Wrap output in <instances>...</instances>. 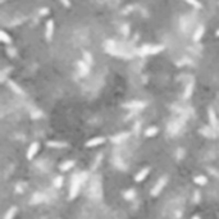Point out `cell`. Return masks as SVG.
<instances>
[{
    "label": "cell",
    "instance_id": "obj_13",
    "mask_svg": "<svg viewBox=\"0 0 219 219\" xmlns=\"http://www.w3.org/2000/svg\"><path fill=\"white\" fill-rule=\"evenodd\" d=\"M46 145L49 147H54V149H64L68 146L67 142H63V141H48Z\"/></svg>",
    "mask_w": 219,
    "mask_h": 219
},
{
    "label": "cell",
    "instance_id": "obj_6",
    "mask_svg": "<svg viewBox=\"0 0 219 219\" xmlns=\"http://www.w3.org/2000/svg\"><path fill=\"white\" fill-rule=\"evenodd\" d=\"M204 33H205V27H204L202 24L197 26V27H196V30L194 31V35H192V38H194L195 43H199V41L202 38Z\"/></svg>",
    "mask_w": 219,
    "mask_h": 219
},
{
    "label": "cell",
    "instance_id": "obj_7",
    "mask_svg": "<svg viewBox=\"0 0 219 219\" xmlns=\"http://www.w3.org/2000/svg\"><path fill=\"white\" fill-rule=\"evenodd\" d=\"M38 142H33V144H31V146L28 147V150H27V159L28 160H32L33 158H35V155H36V153L38 151Z\"/></svg>",
    "mask_w": 219,
    "mask_h": 219
},
{
    "label": "cell",
    "instance_id": "obj_20",
    "mask_svg": "<svg viewBox=\"0 0 219 219\" xmlns=\"http://www.w3.org/2000/svg\"><path fill=\"white\" fill-rule=\"evenodd\" d=\"M16 213H17V208H16V206H12V208L7 211L4 219H13V218H14V215H16Z\"/></svg>",
    "mask_w": 219,
    "mask_h": 219
},
{
    "label": "cell",
    "instance_id": "obj_22",
    "mask_svg": "<svg viewBox=\"0 0 219 219\" xmlns=\"http://www.w3.org/2000/svg\"><path fill=\"white\" fill-rule=\"evenodd\" d=\"M82 60H85V62H86L89 65H91V64H92V57L90 55V54H89L87 51H85V53H84V59H82Z\"/></svg>",
    "mask_w": 219,
    "mask_h": 219
},
{
    "label": "cell",
    "instance_id": "obj_23",
    "mask_svg": "<svg viewBox=\"0 0 219 219\" xmlns=\"http://www.w3.org/2000/svg\"><path fill=\"white\" fill-rule=\"evenodd\" d=\"M122 33H123V36H125V37H127L130 35V26L128 24H123L122 26Z\"/></svg>",
    "mask_w": 219,
    "mask_h": 219
},
{
    "label": "cell",
    "instance_id": "obj_31",
    "mask_svg": "<svg viewBox=\"0 0 219 219\" xmlns=\"http://www.w3.org/2000/svg\"><path fill=\"white\" fill-rule=\"evenodd\" d=\"M215 35H216V36L219 37V30H216V32H215Z\"/></svg>",
    "mask_w": 219,
    "mask_h": 219
},
{
    "label": "cell",
    "instance_id": "obj_8",
    "mask_svg": "<svg viewBox=\"0 0 219 219\" xmlns=\"http://www.w3.org/2000/svg\"><path fill=\"white\" fill-rule=\"evenodd\" d=\"M209 120H210V125H211V128H219V122H218V118L215 115V112L211 108H209Z\"/></svg>",
    "mask_w": 219,
    "mask_h": 219
},
{
    "label": "cell",
    "instance_id": "obj_15",
    "mask_svg": "<svg viewBox=\"0 0 219 219\" xmlns=\"http://www.w3.org/2000/svg\"><path fill=\"white\" fill-rule=\"evenodd\" d=\"M0 40H2V43H4V44H7V45H10L12 44V36L10 35H8L5 31H2L0 32Z\"/></svg>",
    "mask_w": 219,
    "mask_h": 219
},
{
    "label": "cell",
    "instance_id": "obj_21",
    "mask_svg": "<svg viewBox=\"0 0 219 219\" xmlns=\"http://www.w3.org/2000/svg\"><path fill=\"white\" fill-rule=\"evenodd\" d=\"M158 133V128L156 127H150L145 131V135L147 136V137H151V136H155Z\"/></svg>",
    "mask_w": 219,
    "mask_h": 219
},
{
    "label": "cell",
    "instance_id": "obj_9",
    "mask_svg": "<svg viewBox=\"0 0 219 219\" xmlns=\"http://www.w3.org/2000/svg\"><path fill=\"white\" fill-rule=\"evenodd\" d=\"M78 69H79V74L81 76H86V74H89L90 65L85 60H79L78 62Z\"/></svg>",
    "mask_w": 219,
    "mask_h": 219
},
{
    "label": "cell",
    "instance_id": "obj_5",
    "mask_svg": "<svg viewBox=\"0 0 219 219\" xmlns=\"http://www.w3.org/2000/svg\"><path fill=\"white\" fill-rule=\"evenodd\" d=\"M145 105H146V103H144V101L135 100V101L126 103L125 105H123V108H126V109H133V110H136V109H144Z\"/></svg>",
    "mask_w": 219,
    "mask_h": 219
},
{
    "label": "cell",
    "instance_id": "obj_12",
    "mask_svg": "<svg viewBox=\"0 0 219 219\" xmlns=\"http://www.w3.org/2000/svg\"><path fill=\"white\" fill-rule=\"evenodd\" d=\"M149 172H150V169L149 168H144V169H141L137 174H136V182H142L146 177H147V174H149Z\"/></svg>",
    "mask_w": 219,
    "mask_h": 219
},
{
    "label": "cell",
    "instance_id": "obj_28",
    "mask_svg": "<svg viewBox=\"0 0 219 219\" xmlns=\"http://www.w3.org/2000/svg\"><path fill=\"white\" fill-rule=\"evenodd\" d=\"M60 3H62L64 7H67V8L71 7V2H69V0H60Z\"/></svg>",
    "mask_w": 219,
    "mask_h": 219
},
{
    "label": "cell",
    "instance_id": "obj_1",
    "mask_svg": "<svg viewBox=\"0 0 219 219\" xmlns=\"http://www.w3.org/2000/svg\"><path fill=\"white\" fill-rule=\"evenodd\" d=\"M164 49L163 45H142L139 49L140 55H153V54H158Z\"/></svg>",
    "mask_w": 219,
    "mask_h": 219
},
{
    "label": "cell",
    "instance_id": "obj_4",
    "mask_svg": "<svg viewBox=\"0 0 219 219\" xmlns=\"http://www.w3.org/2000/svg\"><path fill=\"white\" fill-rule=\"evenodd\" d=\"M166 183H167V178H166V177H161V178L159 180V182L154 186V188L151 191V195L153 196H158L160 194V191L164 188V186H166Z\"/></svg>",
    "mask_w": 219,
    "mask_h": 219
},
{
    "label": "cell",
    "instance_id": "obj_10",
    "mask_svg": "<svg viewBox=\"0 0 219 219\" xmlns=\"http://www.w3.org/2000/svg\"><path fill=\"white\" fill-rule=\"evenodd\" d=\"M103 142H105L104 137H94V139H91L86 142V147H95L98 145H101Z\"/></svg>",
    "mask_w": 219,
    "mask_h": 219
},
{
    "label": "cell",
    "instance_id": "obj_18",
    "mask_svg": "<svg viewBox=\"0 0 219 219\" xmlns=\"http://www.w3.org/2000/svg\"><path fill=\"white\" fill-rule=\"evenodd\" d=\"M128 137V133H119L117 136H114V137H112V141L113 142H120L123 140H126Z\"/></svg>",
    "mask_w": 219,
    "mask_h": 219
},
{
    "label": "cell",
    "instance_id": "obj_11",
    "mask_svg": "<svg viewBox=\"0 0 219 219\" xmlns=\"http://www.w3.org/2000/svg\"><path fill=\"white\" fill-rule=\"evenodd\" d=\"M8 87L12 90V91H14L16 94H18V95H24V91L22 90V87L21 86H18L16 82H13V81H8Z\"/></svg>",
    "mask_w": 219,
    "mask_h": 219
},
{
    "label": "cell",
    "instance_id": "obj_16",
    "mask_svg": "<svg viewBox=\"0 0 219 219\" xmlns=\"http://www.w3.org/2000/svg\"><path fill=\"white\" fill-rule=\"evenodd\" d=\"M73 166H74V161L73 160H68V161L62 163L59 166V168H60V171H68V169H71Z\"/></svg>",
    "mask_w": 219,
    "mask_h": 219
},
{
    "label": "cell",
    "instance_id": "obj_26",
    "mask_svg": "<svg viewBox=\"0 0 219 219\" xmlns=\"http://www.w3.org/2000/svg\"><path fill=\"white\" fill-rule=\"evenodd\" d=\"M7 54H8V55L9 57H16V49H10V48H8L7 49Z\"/></svg>",
    "mask_w": 219,
    "mask_h": 219
},
{
    "label": "cell",
    "instance_id": "obj_30",
    "mask_svg": "<svg viewBox=\"0 0 219 219\" xmlns=\"http://www.w3.org/2000/svg\"><path fill=\"white\" fill-rule=\"evenodd\" d=\"M191 219H200V216H199V215H195V216H192Z\"/></svg>",
    "mask_w": 219,
    "mask_h": 219
},
{
    "label": "cell",
    "instance_id": "obj_14",
    "mask_svg": "<svg viewBox=\"0 0 219 219\" xmlns=\"http://www.w3.org/2000/svg\"><path fill=\"white\" fill-rule=\"evenodd\" d=\"M192 91H194V82L191 81L190 84H187V86H186V89H185L183 98H185V99H190L191 95H192Z\"/></svg>",
    "mask_w": 219,
    "mask_h": 219
},
{
    "label": "cell",
    "instance_id": "obj_3",
    "mask_svg": "<svg viewBox=\"0 0 219 219\" xmlns=\"http://www.w3.org/2000/svg\"><path fill=\"white\" fill-rule=\"evenodd\" d=\"M54 28H55V24H54V21L53 19H49L46 22V30H45V37L48 41H51L53 40V36H54Z\"/></svg>",
    "mask_w": 219,
    "mask_h": 219
},
{
    "label": "cell",
    "instance_id": "obj_17",
    "mask_svg": "<svg viewBox=\"0 0 219 219\" xmlns=\"http://www.w3.org/2000/svg\"><path fill=\"white\" fill-rule=\"evenodd\" d=\"M194 182H195L196 185L202 186V185H206L208 180H206V177H205V176H196L195 178H194Z\"/></svg>",
    "mask_w": 219,
    "mask_h": 219
},
{
    "label": "cell",
    "instance_id": "obj_19",
    "mask_svg": "<svg viewBox=\"0 0 219 219\" xmlns=\"http://www.w3.org/2000/svg\"><path fill=\"white\" fill-rule=\"evenodd\" d=\"M185 2L187 4H190L192 8H195V9H201L202 8V4L199 2V0H185Z\"/></svg>",
    "mask_w": 219,
    "mask_h": 219
},
{
    "label": "cell",
    "instance_id": "obj_25",
    "mask_svg": "<svg viewBox=\"0 0 219 219\" xmlns=\"http://www.w3.org/2000/svg\"><path fill=\"white\" fill-rule=\"evenodd\" d=\"M125 196H126V199H127V200L133 199V197H135V191H133V190L128 191V192H126V194H125Z\"/></svg>",
    "mask_w": 219,
    "mask_h": 219
},
{
    "label": "cell",
    "instance_id": "obj_27",
    "mask_svg": "<svg viewBox=\"0 0 219 219\" xmlns=\"http://www.w3.org/2000/svg\"><path fill=\"white\" fill-rule=\"evenodd\" d=\"M62 185H63V178H62V177H57V180H55V186L59 187V186H62Z\"/></svg>",
    "mask_w": 219,
    "mask_h": 219
},
{
    "label": "cell",
    "instance_id": "obj_24",
    "mask_svg": "<svg viewBox=\"0 0 219 219\" xmlns=\"http://www.w3.org/2000/svg\"><path fill=\"white\" fill-rule=\"evenodd\" d=\"M201 133L205 135V136H209V137L214 136V132H213L210 128H208V127H206V128H202V130H201Z\"/></svg>",
    "mask_w": 219,
    "mask_h": 219
},
{
    "label": "cell",
    "instance_id": "obj_2",
    "mask_svg": "<svg viewBox=\"0 0 219 219\" xmlns=\"http://www.w3.org/2000/svg\"><path fill=\"white\" fill-rule=\"evenodd\" d=\"M81 183H82V180H81V176L76 174L73 177V180L71 181V188H69V199H74L78 192H79V187H81Z\"/></svg>",
    "mask_w": 219,
    "mask_h": 219
},
{
    "label": "cell",
    "instance_id": "obj_29",
    "mask_svg": "<svg viewBox=\"0 0 219 219\" xmlns=\"http://www.w3.org/2000/svg\"><path fill=\"white\" fill-rule=\"evenodd\" d=\"M48 13H49V9H48V8H43V9L40 10V14H41V16H46Z\"/></svg>",
    "mask_w": 219,
    "mask_h": 219
}]
</instances>
